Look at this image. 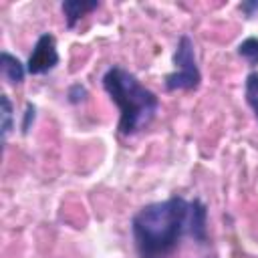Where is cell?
<instances>
[{
    "mask_svg": "<svg viewBox=\"0 0 258 258\" xmlns=\"http://www.w3.org/2000/svg\"><path fill=\"white\" fill-rule=\"evenodd\" d=\"M139 258H161L175 250L183 234H189V202L169 198L141 208L131 222Z\"/></svg>",
    "mask_w": 258,
    "mask_h": 258,
    "instance_id": "6da1fadb",
    "label": "cell"
},
{
    "mask_svg": "<svg viewBox=\"0 0 258 258\" xmlns=\"http://www.w3.org/2000/svg\"><path fill=\"white\" fill-rule=\"evenodd\" d=\"M103 87L121 111L119 117L121 135L125 137L135 135L153 121L159 109V99L155 97L153 91L143 87L135 75H131L123 67H111L103 75Z\"/></svg>",
    "mask_w": 258,
    "mask_h": 258,
    "instance_id": "7a4b0ae2",
    "label": "cell"
},
{
    "mask_svg": "<svg viewBox=\"0 0 258 258\" xmlns=\"http://www.w3.org/2000/svg\"><path fill=\"white\" fill-rule=\"evenodd\" d=\"M173 64L175 71L165 77V89L167 91H194L200 87L202 75L196 62L194 42L189 36H179L175 52H173Z\"/></svg>",
    "mask_w": 258,
    "mask_h": 258,
    "instance_id": "3957f363",
    "label": "cell"
},
{
    "mask_svg": "<svg viewBox=\"0 0 258 258\" xmlns=\"http://www.w3.org/2000/svg\"><path fill=\"white\" fill-rule=\"evenodd\" d=\"M56 64H58V52H56L54 36L44 32L38 36V40L32 48V54L26 62V71L30 75H42V73L52 71Z\"/></svg>",
    "mask_w": 258,
    "mask_h": 258,
    "instance_id": "277c9868",
    "label": "cell"
},
{
    "mask_svg": "<svg viewBox=\"0 0 258 258\" xmlns=\"http://www.w3.org/2000/svg\"><path fill=\"white\" fill-rule=\"evenodd\" d=\"M206 206L200 200L189 202V236H194L198 242H206Z\"/></svg>",
    "mask_w": 258,
    "mask_h": 258,
    "instance_id": "5b68a950",
    "label": "cell"
},
{
    "mask_svg": "<svg viewBox=\"0 0 258 258\" xmlns=\"http://www.w3.org/2000/svg\"><path fill=\"white\" fill-rule=\"evenodd\" d=\"M99 6L97 0L93 2H83V0H67L62 2V12H64V18H67V26L69 28H75V24L91 10H95Z\"/></svg>",
    "mask_w": 258,
    "mask_h": 258,
    "instance_id": "8992f818",
    "label": "cell"
},
{
    "mask_svg": "<svg viewBox=\"0 0 258 258\" xmlns=\"http://www.w3.org/2000/svg\"><path fill=\"white\" fill-rule=\"evenodd\" d=\"M0 71H2V75L6 77V81L12 83V85L22 83L24 73H26L24 64H22L16 56H12L10 52H6V50L0 54Z\"/></svg>",
    "mask_w": 258,
    "mask_h": 258,
    "instance_id": "52a82bcc",
    "label": "cell"
},
{
    "mask_svg": "<svg viewBox=\"0 0 258 258\" xmlns=\"http://www.w3.org/2000/svg\"><path fill=\"white\" fill-rule=\"evenodd\" d=\"M244 95H246V101H248V105L252 107V111H254V115L258 119V73H250L246 77Z\"/></svg>",
    "mask_w": 258,
    "mask_h": 258,
    "instance_id": "ba28073f",
    "label": "cell"
},
{
    "mask_svg": "<svg viewBox=\"0 0 258 258\" xmlns=\"http://www.w3.org/2000/svg\"><path fill=\"white\" fill-rule=\"evenodd\" d=\"M0 117H2V123H0V129H2V141H6L8 133L12 131V103L6 95L0 97Z\"/></svg>",
    "mask_w": 258,
    "mask_h": 258,
    "instance_id": "9c48e42d",
    "label": "cell"
},
{
    "mask_svg": "<svg viewBox=\"0 0 258 258\" xmlns=\"http://www.w3.org/2000/svg\"><path fill=\"white\" fill-rule=\"evenodd\" d=\"M238 54H240L242 58H246L248 64H252V67L258 64V38L250 36V38H246L244 42H240Z\"/></svg>",
    "mask_w": 258,
    "mask_h": 258,
    "instance_id": "30bf717a",
    "label": "cell"
},
{
    "mask_svg": "<svg viewBox=\"0 0 258 258\" xmlns=\"http://www.w3.org/2000/svg\"><path fill=\"white\" fill-rule=\"evenodd\" d=\"M85 95H87V91H85V87H81V85H73V87L69 89V101H71V103L83 101Z\"/></svg>",
    "mask_w": 258,
    "mask_h": 258,
    "instance_id": "8fae6325",
    "label": "cell"
},
{
    "mask_svg": "<svg viewBox=\"0 0 258 258\" xmlns=\"http://www.w3.org/2000/svg\"><path fill=\"white\" fill-rule=\"evenodd\" d=\"M34 121V105H26V113H24V121H22V133H28L30 123Z\"/></svg>",
    "mask_w": 258,
    "mask_h": 258,
    "instance_id": "7c38bea8",
    "label": "cell"
},
{
    "mask_svg": "<svg viewBox=\"0 0 258 258\" xmlns=\"http://www.w3.org/2000/svg\"><path fill=\"white\" fill-rule=\"evenodd\" d=\"M240 8L246 12V16H252V14H254V10H258V2H244Z\"/></svg>",
    "mask_w": 258,
    "mask_h": 258,
    "instance_id": "4fadbf2b",
    "label": "cell"
}]
</instances>
